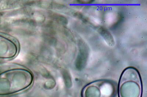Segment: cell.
<instances>
[{
	"instance_id": "cell-5",
	"label": "cell",
	"mask_w": 147,
	"mask_h": 97,
	"mask_svg": "<svg viewBox=\"0 0 147 97\" xmlns=\"http://www.w3.org/2000/svg\"><path fill=\"white\" fill-rule=\"evenodd\" d=\"M100 33L106 41L110 45L114 44V40L112 35L107 30L103 28H100L99 30Z\"/></svg>"
},
{
	"instance_id": "cell-2",
	"label": "cell",
	"mask_w": 147,
	"mask_h": 97,
	"mask_svg": "<svg viewBox=\"0 0 147 97\" xmlns=\"http://www.w3.org/2000/svg\"><path fill=\"white\" fill-rule=\"evenodd\" d=\"M119 97H142L143 87L140 74L133 67L123 71L118 84Z\"/></svg>"
},
{
	"instance_id": "cell-4",
	"label": "cell",
	"mask_w": 147,
	"mask_h": 97,
	"mask_svg": "<svg viewBox=\"0 0 147 97\" xmlns=\"http://www.w3.org/2000/svg\"><path fill=\"white\" fill-rule=\"evenodd\" d=\"M13 44L11 41L0 35V58H11L14 57L16 52L13 51Z\"/></svg>"
},
{
	"instance_id": "cell-1",
	"label": "cell",
	"mask_w": 147,
	"mask_h": 97,
	"mask_svg": "<svg viewBox=\"0 0 147 97\" xmlns=\"http://www.w3.org/2000/svg\"><path fill=\"white\" fill-rule=\"evenodd\" d=\"M32 74L23 69H12L0 73V95H10L25 90L32 83Z\"/></svg>"
},
{
	"instance_id": "cell-3",
	"label": "cell",
	"mask_w": 147,
	"mask_h": 97,
	"mask_svg": "<svg viewBox=\"0 0 147 97\" xmlns=\"http://www.w3.org/2000/svg\"><path fill=\"white\" fill-rule=\"evenodd\" d=\"M116 84L111 81L99 80L88 84L83 89L82 97H115Z\"/></svg>"
}]
</instances>
